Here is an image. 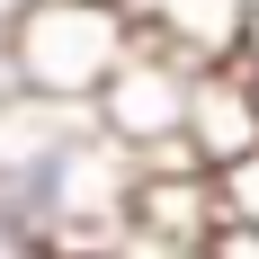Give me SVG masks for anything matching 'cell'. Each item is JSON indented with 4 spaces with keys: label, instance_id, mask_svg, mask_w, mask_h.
<instances>
[{
    "label": "cell",
    "instance_id": "obj_1",
    "mask_svg": "<svg viewBox=\"0 0 259 259\" xmlns=\"http://www.w3.org/2000/svg\"><path fill=\"white\" fill-rule=\"evenodd\" d=\"M143 161L90 125V107H27L18 134L0 143L9 214L45 241L54 259H99L125 250V206Z\"/></svg>",
    "mask_w": 259,
    "mask_h": 259
},
{
    "label": "cell",
    "instance_id": "obj_5",
    "mask_svg": "<svg viewBox=\"0 0 259 259\" xmlns=\"http://www.w3.org/2000/svg\"><path fill=\"white\" fill-rule=\"evenodd\" d=\"M259 152V72L241 54H206L188 80V161L233 170Z\"/></svg>",
    "mask_w": 259,
    "mask_h": 259
},
{
    "label": "cell",
    "instance_id": "obj_3",
    "mask_svg": "<svg viewBox=\"0 0 259 259\" xmlns=\"http://www.w3.org/2000/svg\"><path fill=\"white\" fill-rule=\"evenodd\" d=\"M206 54H179L161 45L152 27L125 45V63L99 80V99H90V125L107 143H125L134 161H188V80H197Z\"/></svg>",
    "mask_w": 259,
    "mask_h": 259
},
{
    "label": "cell",
    "instance_id": "obj_8",
    "mask_svg": "<svg viewBox=\"0 0 259 259\" xmlns=\"http://www.w3.org/2000/svg\"><path fill=\"white\" fill-rule=\"evenodd\" d=\"M0 27H9V0H0ZM0 72H9V36H0Z\"/></svg>",
    "mask_w": 259,
    "mask_h": 259
},
{
    "label": "cell",
    "instance_id": "obj_4",
    "mask_svg": "<svg viewBox=\"0 0 259 259\" xmlns=\"http://www.w3.org/2000/svg\"><path fill=\"white\" fill-rule=\"evenodd\" d=\"M214 170L206 161H143L134 170V206H125V250L134 259H188L214 233Z\"/></svg>",
    "mask_w": 259,
    "mask_h": 259
},
{
    "label": "cell",
    "instance_id": "obj_6",
    "mask_svg": "<svg viewBox=\"0 0 259 259\" xmlns=\"http://www.w3.org/2000/svg\"><path fill=\"white\" fill-rule=\"evenodd\" d=\"M188 259H259V224H241V214H214V233L197 241Z\"/></svg>",
    "mask_w": 259,
    "mask_h": 259
},
{
    "label": "cell",
    "instance_id": "obj_2",
    "mask_svg": "<svg viewBox=\"0 0 259 259\" xmlns=\"http://www.w3.org/2000/svg\"><path fill=\"white\" fill-rule=\"evenodd\" d=\"M9 80L27 107H90L143 36L134 0H9Z\"/></svg>",
    "mask_w": 259,
    "mask_h": 259
},
{
    "label": "cell",
    "instance_id": "obj_7",
    "mask_svg": "<svg viewBox=\"0 0 259 259\" xmlns=\"http://www.w3.org/2000/svg\"><path fill=\"white\" fill-rule=\"evenodd\" d=\"M18 116H27V99H18V80H9V72H0V134H9V125H18Z\"/></svg>",
    "mask_w": 259,
    "mask_h": 259
}]
</instances>
